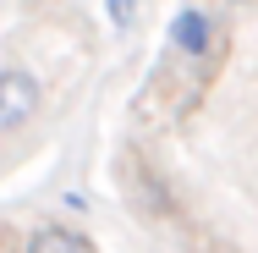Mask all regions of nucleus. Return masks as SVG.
Segmentation results:
<instances>
[{
    "instance_id": "f257e3e1",
    "label": "nucleus",
    "mask_w": 258,
    "mask_h": 253,
    "mask_svg": "<svg viewBox=\"0 0 258 253\" xmlns=\"http://www.w3.org/2000/svg\"><path fill=\"white\" fill-rule=\"evenodd\" d=\"M225 50H231L225 17H214L204 6H181L176 11L170 39H165V83H181L170 94V110L176 116H187V110L204 105V94L214 88V77L225 66Z\"/></svg>"
},
{
    "instance_id": "f03ea898",
    "label": "nucleus",
    "mask_w": 258,
    "mask_h": 253,
    "mask_svg": "<svg viewBox=\"0 0 258 253\" xmlns=\"http://www.w3.org/2000/svg\"><path fill=\"white\" fill-rule=\"evenodd\" d=\"M44 105V88L28 66H0V132H22Z\"/></svg>"
},
{
    "instance_id": "7ed1b4c3",
    "label": "nucleus",
    "mask_w": 258,
    "mask_h": 253,
    "mask_svg": "<svg viewBox=\"0 0 258 253\" xmlns=\"http://www.w3.org/2000/svg\"><path fill=\"white\" fill-rule=\"evenodd\" d=\"M22 253H99V248H94L83 231H72V226H39Z\"/></svg>"
},
{
    "instance_id": "20e7f679",
    "label": "nucleus",
    "mask_w": 258,
    "mask_h": 253,
    "mask_svg": "<svg viewBox=\"0 0 258 253\" xmlns=\"http://www.w3.org/2000/svg\"><path fill=\"white\" fill-rule=\"evenodd\" d=\"M110 17H115V28H126L138 17V0H110Z\"/></svg>"
},
{
    "instance_id": "39448f33",
    "label": "nucleus",
    "mask_w": 258,
    "mask_h": 253,
    "mask_svg": "<svg viewBox=\"0 0 258 253\" xmlns=\"http://www.w3.org/2000/svg\"><path fill=\"white\" fill-rule=\"evenodd\" d=\"M231 6H247V0H231Z\"/></svg>"
}]
</instances>
